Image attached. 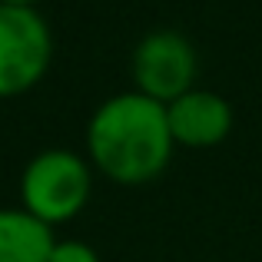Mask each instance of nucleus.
I'll return each instance as SVG.
<instances>
[{
  "mask_svg": "<svg viewBox=\"0 0 262 262\" xmlns=\"http://www.w3.org/2000/svg\"><path fill=\"white\" fill-rule=\"evenodd\" d=\"M176 140L169 133L166 103L126 90L93 110L86 123V160L116 186H143L173 160Z\"/></svg>",
  "mask_w": 262,
  "mask_h": 262,
  "instance_id": "1",
  "label": "nucleus"
},
{
  "mask_svg": "<svg viewBox=\"0 0 262 262\" xmlns=\"http://www.w3.org/2000/svg\"><path fill=\"white\" fill-rule=\"evenodd\" d=\"M93 192V166L73 149H43L24 166L20 206L50 229L73 223L86 209Z\"/></svg>",
  "mask_w": 262,
  "mask_h": 262,
  "instance_id": "2",
  "label": "nucleus"
},
{
  "mask_svg": "<svg viewBox=\"0 0 262 262\" xmlns=\"http://www.w3.org/2000/svg\"><path fill=\"white\" fill-rule=\"evenodd\" d=\"M53 63V30L37 7L0 4V100L30 93Z\"/></svg>",
  "mask_w": 262,
  "mask_h": 262,
  "instance_id": "3",
  "label": "nucleus"
},
{
  "mask_svg": "<svg viewBox=\"0 0 262 262\" xmlns=\"http://www.w3.org/2000/svg\"><path fill=\"white\" fill-rule=\"evenodd\" d=\"M196 47L179 30H149L140 37L129 57L133 90L153 96L160 103H173L176 96L196 86Z\"/></svg>",
  "mask_w": 262,
  "mask_h": 262,
  "instance_id": "4",
  "label": "nucleus"
},
{
  "mask_svg": "<svg viewBox=\"0 0 262 262\" xmlns=\"http://www.w3.org/2000/svg\"><path fill=\"white\" fill-rule=\"evenodd\" d=\"M166 120H169V133H173L176 146L212 149L219 143H226V136L232 133L236 113H232L226 96L192 86L189 93L166 103Z\"/></svg>",
  "mask_w": 262,
  "mask_h": 262,
  "instance_id": "5",
  "label": "nucleus"
},
{
  "mask_svg": "<svg viewBox=\"0 0 262 262\" xmlns=\"http://www.w3.org/2000/svg\"><path fill=\"white\" fill-rule=\"evenodd\" d=\"M53 243V229L24 206L0 209V262H47Z\"/></svg>",
  "mask_w": 262,
  "mask_h": 262,
  "instance_id": "6",
  "label": "nucleus"
},
{
  "mask_svg": "<svg viewBox=\"0 0 262 262\" xmlns=\"http://www.w3.org/2000/svg\"><path fill=\"white\" fill-rule=\"evenodd\" d=\"M47 262H100V252L80 239H57Z\"/></svg>",
  "mask_w": 262,
  "mask_h": 262,
  "instance_id": "7",
  "label": "nucleus"
},
{
  "mask_svg": "<svg viewBox=\"0 0 262 262\" xmlns=\"http://www.w3.org/2000/svg\"><path fill=\"white\" fill-rule=\"evenodd\" d=\"M0 4H10V7H37L43 0H0Z\"/></svg>",
  "mask_w": 262,
  "mask_h": 262,
  "instance_id": "8",
  "label": "nucleus"
}]
</instances>
